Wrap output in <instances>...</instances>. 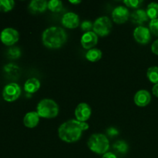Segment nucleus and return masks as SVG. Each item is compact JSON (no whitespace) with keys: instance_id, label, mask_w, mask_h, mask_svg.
<instances>
[{"instance_id":"nucleus-1","label":"nucleus","mask_w":158,"mask_h":158,"mask_svg":"<svg viewBox=\"0 0 158 158\" xmlns=\"http://www.w3.org/2000/svg\"><path fill=\"white\" fill-rule=\"evenodd\" d=\"M89 129V124L86 122L77 120H69L64 122L58 129L59 137L66 143H75L81 137L83 131Z\"/></svg>"},{"instance_id":"nucleus-2","label":"nucleus","mask_w":158,"mask_h":158,"mask_svg":"<svg viewBox=\"0 0 158 158\" xmlns=\"http://www.w3.org/2000/svg\"><path fill=\"white\" fill-rule=\"evenodd\" d=\"M42 40L44 46L49 49H59L66 43L67 34L61 27L52 26L45 29Z\"/></svg>"},{"instance_id":"nucleus-3","label":"nucleus","mask_w":158,"mask_h":158,"mask_svg":"<svg viewBox=\"0 0 158 158\" xmlns=\"http://www.w3.org/2000/svg\"><path fill=\"white\" fill-rule=\"evenodd\" d=\"M59 106L52 99H43L39 102L36 112L40 117L45 119L56 118L59 114Z\"/></svg>"},{"instance_id":"nucleus-4","label":"nucleus","mask_w":158,"mask_h":158,"mask_svg":"<svg viewBox=\"0 0 158 158\" xmlns=\"http://www.w3.org/2000/svg\"><path fill=\"white\" fill-rule=\"evenodd\" d=\"M89 149L97 154H104L110 148V142L106 136L103 134H94L89 137L87 141Z\"/></svg>"},{"instance_id":"nucleus-5","label":"nucleus","mask_w":158,"mask_h":158,"mask_svg":"<svg viewBox=\"0 0 158 158\" xmlns=\"http://www.w3.org/2000/svg\"><path fill=\"white\" fill-rule=\"evenodd\" d=\"M111 29H112V23L107 16L99 17L94 23L93 31L99 36H106L111 32Z\"/></svg>"},{"instance_id":"nucleus-6","label":"nucleus","mask_w":158,"mask_h":158,"mask_svg":"<svg viewBox=\"0 0 158 158\" xmlns=\"http://www.w3.org/2000/svg\"><path fill=\"white\" fill-rule=\"evenodd\" d=\"M21 88L16 83H9L2 89V97L6 101L13 102L21 95Z\"/></svg>"},{"instance_id":"nucleus-7","label":"nucleus","mask_w":158,"mask_h":158,"mask_svg":"<svg viewBox=\"0 0 158 158\" xmlns=\"http://www.w3.org/2000/svg\"><path fill=\"white\" fill-rule=\"evenodd\" d=\"M19 32L13 28H5L0 33V40L6 46H12L19 41Z\"/></svg>"},{"instance_id":"nucleus-8","label":"nucleus","mask_w":158,"mask_h":158,"mask_svg":"<svg viewBox=\"0 0 158 158\" xmlns=\"http://www.w3.org/2000/svg\"><path fill=\"white\" fill-rule=\"evenodd\" d=\"M134 40L138 43L146 45L151 41V34L148 28L143 26H139L134 30Z\"/></svg>"},{"instance_id":"nucleus-9","label":"nucleus","mask_w":158,"mask_h":158,"mask_svg":"<svg viewBox=\"0 0 158 158\" xmlns=\"http://www.w3.org/2000/svg\"><path fill=\"white\" fill-rule=\"evenodd\" d=\"M92 114V109L89 104L80 103L75 109V117L80 122H86L89 119Z\"/></svg>"},{"instance_id":"nucleus-10","label":"nucleus","mask_w":158,"mask_h":158,"mask_svg":"<svg viewBox=\"0 0 158 158\" xmlns=\"http://www.w3.org/2000/svg\"><path fill=\"white\" fill-rule=\"evenodd\" d=\"M130 17L129 10L127 7L119 6L116 7L112 12V19L114 23L117 24H123L125 23Z\"/></svg>"},{"instance_id":"nucleus-11","label":"nucleus","mask_w":158,"mask_h":158,"mask_svg":"<svg viewBox=\"0 0 158 158\" xmlns=\"http://www.w3.org/2000/svg\"><path fill=\"white\" fill-rule=\"evenodd\" d=\"M61 23L64 27L68 29H76L80 26V17L74 12H67L63 15Z\"/></svg>"},{"instance_id":"nucleus-12","label":"nucleus","mask_w":158,"mask_h":158,"mask_svg":"<svg viewBox=\"0 0 158 158\" xmlns=\"http://www.w3.org/2000/svg\"><path fill=\"white\" fill-rule=\"evenodd\" d=\"M80 43H81L82 46L85 49L89 50V49H93L97 44V43H98V35L94 31L85 32L82 35Z\"/></svg>"},{"instance_id":"nucleus-13","label":"nucleus","mask_w":158,"mask_h":158,"mask_svg":"<svg viewBox=\"0 0 158 158\" xmlns=\"http://www.w3.org/2000/svg\"><path fill=\"white\" fill-rule=\"evenodd\" d=\"M134 103L137 106L140 107H144L147 106L151 100V96L148 90L145 89H140L136 93L134 96Z\"/></svg>"},{"instance_id":"nucleus-14","label":"nucleus","mask_w":158,"mask_h":158,"mask_svg":"<svg viewBox=\"0 0 158 158\" xmlns=\"http://www.w3.org/2000/svg\"><path fill=\"white\" fill-rule=\"evenodd\" d=\"M40 117L36 111L29 112L24 116L23 123L28 128H34L39 124Z\"/></svg>"},{"instance_id":"nucleus-15","label":"nucleus","mask_w":158,"mask_h":158,"mask_svg":"<svg viewBox=\"0 0 158 158\" xmlns=\"http://www.w3.org/2000/svg\"><path fill=\"white\" fill-rule=\"evenodd\" d=\"M130 18L133 23L140 25V26H142L143 23L148 22L149 19L147 12L143 9H137V10L133 12Z\"/></svg>"},{"instance_id":"nucleus-16","label":"nucleus","mask_w":158,"mask_h":158,"mask_svg":"<svg viewBox=\"0 0 158 158\" xmlns=\"http://www.w3.org/2000/svg\"><path fill=\"white\" fill-rule=\"evenodd\" d=\"M47 5L46 0H32L29 5V10L32 13H42L48 9Z\"/></svg>"},{"instance_id":"nucleus-17","label":"nucleus","mask_w":158,"mask_h":158,"mask_svg":"<svg viewBox=\"0 0 158 158\" xmlns=\"http://www.w3.org/2000/svg\"><path fill=\"white\" fill-rule=\"evenodd\" d=\"M40 82L36 78L28 79L24 84V89L28 94H34L37 92L40 88Z\"/></svg>"},{"instance_id":"nucleus-18","label":"nucleus","mask_w":158,"mask_h":158,"mask_svg":"<svg viewBox=\"0 0 158 158\" xmlns=\"http://www.w3.org/2000/svg\"><path fill=\"white\" fill-rule=\"evenodd\" d=\"M102 51L100 49H97V48H93L86 52V59L89 62L92 63H96L98 62L100 59L102 58Z\"/></svg>"},{"instance_id":"nucleus-19","label":"nucleus","mask_w":158,"mask_h":158,"mask_svg":"<svg viewBox=\"0 0 158 158\" xmlns=\"http://www.w3.org/2000/svg\"><path fill=\"white\" fill-rule=\"evenodd\" d=\"M147 14L151 20L158 18V3L151 2L147 8Z\"/></svg>"},{"instance_id":"nucleus-20","label":"nucleus","mask_w":158,"mask_h":158,"mask_svg":"<svg viewBox=\"0 0 158 158\" xmlns=\"http://www.w3.org/2000/svg\"><path fill=\"white\" fill-rule=\"evenodd\" d=\"M147 77L151 83L154 84L158 83V67L157 66H151L148 69Z\"/></svg>"},{"instance_id":"nucleus-21","label":"nucleus","mask_w":158,"mask_h":158,"mask_svg":"<svg viewBox=\"0 0 158 158\" xmlns=\"http://www.w3.org/2000/svg\"><path fill=\"white\" fill-rule=\"evenodd\" d=\"M4 70L6 73L12 76V77H17L20 74L19 67L17 66L16 65L12 64V63L6 65L4 66Z\"/></svg>"},{"instance_id":"nucleus-22","label":"nucleus","mask_w":158,"mask_h":158,"mask_svg":"<svg viewBox=\"0 0 158 158\" xmlns=\"http://www.w3.org/2000/svg\"><path fill=\"white\" fill-rule=\"evenodd\" d=\"M113 148L116 151L120 153V154H126L129 149L128 144L124 140H117L114 143Z\"/></svg>"},{"instance_id":"nucleus-23","label":"nucleus","mask_w":158,"mask_h":158,"mask_svg":"<svg viewBox=\"0 0 158 158\" xmlns=\"http://www.w3.org/2000/svg\"><path fill=\"white\" fill-rule=\"evenodd\" d=\"M47 8L52 12H58L63 8V2L60 0H51L48 2Z\"/></svg>"},{"instance_id":"nucleus-24","label":"nucleus","mask_w":158,"mask_h":158,"mask_svg":"<svg viewBox=\"0 0 158 158\" xmlns=\"http://www.w3.org/2000/svg\"><path fill=\"white\" fill-rule=\"evenodd\" d=\"M15 6L13 0H0V12H7L12 10Z\"/></svg>"},{"instance_id":"nucleus-25","label":"nucleus","mask_w":158,"mask_h":158,"mask_svg":"<svg viewBox=\"0 0 158 158\" xmlns=\"http://www.w3.org/2000/svg\"><path fill=\"white\" fill-rule=\"evenodd\" d=\"M8 56L10 59H18L21 56V51L18 47H12L7 52Z\"/></svg>"},{"instance_id":"nucleus-26","label":"nucleus","mask_w":158,"mask_h":158,"mask_svg":"<svg viewBox=\"0 0 158 158\" xmlns=\"http://www.w3.org/2000/svg\"><path fill=\"white\" fill-rule=\"evenodd\" d=\"M149 29L151 33L158 36V19L151 20L149 23Z\"/></svg>"},{"instance_id":"nucleus-27","label":"nucleus","mask_w":158,"mask_h":158,"mask_svg":"<svg viewBox=\"0 0 158 158\" xmlns=\"http://www.w3.org/2000/svg\"><path fill=\"white\" fill-rule=\"evenodd\" d=\"M143 1L141 0H125L123 3L126 5V6L130 8H134V9H137L140 5L142 4Z\"/></svg>"},{"instance_id":"nucleus-28","label":"nucleus","mask_w":158,"mask_h":158,"mask_svg":"<svg viewBox=\"0 0 158 158\" xmlns=\"http://www.w3.org/2000/svg\"><path fill=\"white\" fill-rule=\"evenodd\" d=\"M80 28L85 32H90L93 29V28H94V23H91L90 21H84L80 25Z\"/></svg>"},{"instance_id":"nucleus-29","label":"nucleus","mask_w":158,"mask_h":158,"mask_svg":"<svg viewBox=\"0 0 158 158\" xmlns=\"http://www.w3.org/2000/svg\"><path fill=\"white\" fill-rule=\"evenodd\" d=\"M106 134L109 137H114L115 136H117L119 134V131L117 128L114 127H110L108 128L107 131H106Z\"/></svg>"},{"instance_id":"nucleus-30","label":"nucleus","mask_w":158,"mask_h":158,"mask_svg":"<svg viewBox=\"0 0 158 158\" xmlns=\"http://www.w3.org/2000/svg\"><path fill=\"white\" fill-rule=\"evenodd\" d=\"M151 51H152L153 53L158 56V39L151 45Z\"/></svg>"},{"instance_id":"nucleus-31","label":"nucleus","mask_w":158,"mask_h":158,"mask_svg":"<svg viewBox=\"0 0 158 158\" xmlns=\"http://www.w3.org/2000/svg\"><path fill=\"white\" fill-rule=\"evenodd\" d=\"M102 158H117L116 154H114V153L111 152H106V154H104L103 155Z\"/></svg>"},{"instance_id":"nucleus-32","label":"nucleus","mask_w":158,"mask_h":158,"mask_svg":"<svg viewBox=\"0 0 158 158\" xmlns=\"http://www.w3.org/2000/svg\"><path fill=\"white\" fill-rule=\"evenodd\" d=\"M152 93L155 97H158V83L154 86V87H153L152 89Z\"/></svg>"},{"instance_id":"nucleus-33","label":"nucleus","mask_w":158,"mask_h":158,"mask_svg":"<svg viewBox=\"0 0 158 158\" xmlns=\"http://www.w3.org/2000/svg\"><path fill=\"white\" fill-rule=\"evenodd\" d=\"M69 2L72 3V4H80V2H81V1H80V0H77V1H72V0H70L69 1Z\"/></svg>"}]
</instances>
